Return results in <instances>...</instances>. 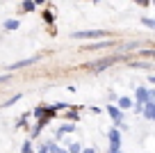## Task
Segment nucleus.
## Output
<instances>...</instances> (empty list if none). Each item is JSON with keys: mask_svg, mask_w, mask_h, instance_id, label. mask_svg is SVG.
Segmentation results:
<instances>
[{"mask_svg": "<svg viewBox=\"0 0 155 153\" xmlns=\"http://www.w3.org/2000/svg\"><path fill=\"white\" fill-rule=\"evenodd\" d=\"M103 30H82V32H73V39H94V37H103Z\"/></svg>", "mask_w": 155, "mask_h": 153, "instance_id": "obj_1", "label": "nucleus"}, {"mask_svg": "<svg viewBox=\"0 0 155 153\" xmlns=\"http://www.w3.org/2000/svg\"><path fill=\"white\" fill-rule=\"evenodd\" d=\"M107 137H110V148H121V135H119L116 128H112L107 133Z\"/></svg>", "mask_w": 155, "mask_h": 153, "instance_id": "obj_2", "label": "nucleus"}, {"mask_svg": "<svg viewBox=\"0 0 155 153\" xmlns=\"http://www.w3.org/2000/svg\"><path fill=\"white\" fill-rule=\"evenodd\" d=\"M107 112H110V117H112L114 124H123V112L119 110L116 105H110V107H107Z\"/></svg>", "mask_w": 155, "mask_h": 153, "instance_id": "obj_3", "label": "nucleus"}, {"mask_svg": "<svg viewBox=\"0 0 155 153\" xmlns=\"http://www.w3.org/2000/svg\"><path fill=\"white\" fill-rule=\"evenodd\" d=\"M144 117L150 119V121L155 119V103H153V100H146V103H144Z\"/></svg>", "mask_w": 155, "mask_h": 153, "instance_id": "obj_4", "label": "nucleus"}, {"mask_svg": "<svg viewBox=\"0 0 155 153\" xmlns=\"http://www.w3.org/2000/svg\"><path fill=\"white\" fill-rule=\"evenodd\" d=\"M116 59H119V57H110V59H103V62H96V64H94V69H96V71H103V69L112 66V64H114Z\"/></svg>", "mask_w": 155, "mask_h": 153, "instance_id": "obj_5", "label": "nucleus"}, {"mask_svg": "<svg viewBox=\"0 0 155 153\" xmlns=\"http://www.w3.org/2000/svg\"><path fill=\"white\" fill-rule=\"evenodd\" d=\"M73 130H75V126H73V124H62V126H59V130H57V135H55V139H59L64 133H73Z\"/></svg>", "mask_w": 155, "mask_h": 153, "instance_id": "obj_6", "label": "nucleus"}, {"mask_svg": "<svg viewBox=\"0 0 155 153\" xmlns=\"http://www.w3.org/2000/svg\"><path fill=\"white\" fill-rule=\"evenodd\" d=\"M37 59L39 57H30V59H21V62H14V64H12V71H14V69H23V66H28V64H34V62H37Z\"/></svg>", "mask_w": 155, "mask_h": 153, "instance_id": "obj_7", "label": "nucleus"}, {"mask_svg": "<svg viewBox=\"0 0 155 153\" xmlns=\"http://www.w3.org/2000/svg\"><path fill=\"white\" fill-rule=\"evenodd\" d=\"M46 148H48V153H68V151H64V148H59L55 142H48V144H46Z\"/></svg>", "mask_w": 155, "mask_h": 153, "instance_id": "obj_8", "label": "nucleus"}, {"mask_svg": "<svg viewBox=\"0 0 155 153\" xmlns=\"http://www.w3.org/2000/svg\"><path fill=\"white\" fill-rule=\"evenodd\" d=\"M21 96H23V94H16V96H12L9 100H5V103H2V107H9V105H14V103H18V100H21Z\"/></svg>", "mask_w": 155, "mask_h": 153, "instance_id": "obj_9", "label": "nucleus"}, {"mask_svg": "<svg viewBox=\"0 0 155 153\" xmlns=\"http://www.w3.org/2000/svg\"><path fill=\"white\" fill-rule=\"evenodd\" d=\"M119 107H121V110H128V107H132V100L130 98H119Z\"/></svg>", "mask_w": 155, "mask_h": 153, "instance_id": "obj_10", "label": "nucleus"}, {"mask_svg": "<svg viewBox=\"0 0 155 153\" xmlns=\"http://www.w3.org/2000/svg\"><path fill=\"white\" fill-rule=\"evenodd\" d=\"M16 28H18V21H14V19L5 21V30H16Z\"/></svg>", "mask_w": 155, "mask_h": 153, "instance_id": "obj_11", "label": "nucleus"}, {"mask_svg": "<svg viewBox=\"0 0 155 153\" xmlns=\"http://www.w3.org/2000/svg\"><path fill=\"white\" fill-rule=\"evenodd\" d=\"M114 41H98V43H91L89 48H107V46H112Z\"/></svg>", "mask_w": 155, "mask_h": 153, "instance_id": "obj_12", "label": "nucleus"}, {"mask_svg": "<svg viewBox=\"0 0 155 153\" xmlns=\"http://www.w3.org/2000/svg\"><path fill=\"white\" fill-rule=\"evenodd\" d=\"M34 7H37V5H34V0H25V2H23V9L25 12H32Z\"/></svg>", "mask_w": 155, "mask_h": 153, "instance_id": "obj_13", "label": "nucleus"}, {"mask_svg": "<svg viewBox=\"0 0 155 153\" xmlns=\"http://www.w3.org/2000/svg\"><path fill=\"white\" fill-rule=\"evenodd\" d=\"M141 23H144L148 30H155V21L153 19H141Z\"/></svg>", "mask_w": 155, "mask_h": 153, "instance_id": "obj_14", "label": "nucleus"}, {"mask_svg": "<svg viewBox=\"0 0 155 153\" xmlns=\"http://www.w3.org/2000/svg\"><path fill=\"white\" fill-rule=\"evenodd\" d=\"M80 151H82L80 144H71V146H68V153H80Z\"/></svg>", "mask_w": 155, "mask_h": 153, "instance_id": "obj_15", "label": "nucleus"}, {"mask_svg": "<svg viewBox=\"0 0 155 153\" xmlns=\"http://www.w3.org/2000/svg\"><path fill=\"white\" fill-rule=\"evenodd\" d=\"M21 151H23V153H32V142L28 139V142L23 144V148H21Z\"/></svg>", "mask_w": 155, "mask_h": 153, "instance_id": "obj_16", "label": "nucleus"}, {"mask_svg": "<svg viewBox=\"0 0 155 153\" xmlns=\"http://www.w3.org/2000/svg\"><path fill=\"white\" fill-rule=\"evenodd\" d=\"M34 117H37V119H41V117H44V105H41V107H37V110H34Z\"/></svg>", "mask_w": 155, "mask_h": 153, "instance_id": "obj_17", "label": "nucleus"}, {"mask_svg": "<svg viewBox=\"0 0 155 153\" xmlns=\"http://www.w3.org/2000/svg\"><path fill=\"white\" fill-rule=\"evenodd\" d=\"M44 21L46 23H53V14H50V12H44Z\"/></svg>", "mask_w": 155, "mask_h": 153, "instance_id": "obj_18", "label": "nucleus"}, {"mask_svg": "<svg viewBox=\"0 0 155 153\" xmlns=\"http://www.w3.org/2000/svg\"><path fill=\"white\" fill-rule=\"evenodd\" d=\"M66 117H68L71 121H75V119H78V112H66Z\"/></svg>", "mask_w": 155, "mask_h": 153, "instance_id": "obj_19", "label": "nucleus"}, {"mask_svg": "<svg viewBox=\"0 0 155 153\" xmlns=\"http://www.w3.org/2000/svg\"><path fill=\"white\" fill-rule=\"evenodd\" d=\"M7 80H12V76H0V85H2V82H7Z\"/></svg>", "mask_w": 155, "mask_h": 153, "instance_id": "obj_20", "label": "nucleus"}, {"mask_svg": "<svg viewBox=\"0 0 155 153\" xmlns=\"http://www.w3.org/2000/svg\"><path fill=\"white\" fill-rule=\"evenodd\" d=\"M135 2H137V5H150L148 0H135Z\"/></svg>", "mask_w": 155, "mask_h": 153, "instance_id": "obj_21", "label": "nucleus"}, {"mask_svg": "<svg viewBox=\"0 0 155 153\" xmlns=\"http://www.w3.org/2000/svg\"><path fill=\"white\" fill-rule=\"evenodd\" d=\"M37 153H48V148H46V144H44V146H41V148H39Z\"/></svg>", "mask_w": 155, "mask_h": 153, "instance_id": "obj_22", "label": "nucleus"}, {"mask_svg": "<svg viewBox=\"0 0 155 153\" xmlns=\"http://www.w3.org/2000/svg\"><path fill=\"white\" fill-rule=\"evenodd\" d=\"M80 153H96L94 148H84V151H80Z\"/></svg>", "mask_w": 155, "mask_h": 153, "instance_id": "obj_23", "label": "nucleus"}, {"mask_svg": "<svg viewBox=\"0 0 155 153\" xmlns=\"http://www.w3.org/2000/svg\"><path fill=\"white\" fill-rule=\"evenodd\" d=\"M110 153H121V151H119V148H110Z\"/></svg>", "mask_w": 155, "mask_h": 153, "instance_id": "obj_24", "label": "nucleus"}, {"mask_svg": "<svg viewBox=\"0 0 155 153\" xmlns=\"http://www.w3.org/2000/svg\"><path fill=\"white\" fill-rule=\"evenodd\" d=\"M34 5H44V0H34Z\"/></svg>", "mask_w": 155, "mask_h": 153, "instance_id": "obj_25", "label": "nucleus"}]
</instances>
